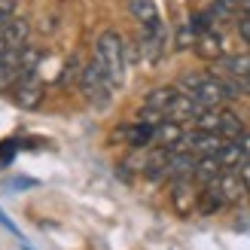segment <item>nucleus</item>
Segmentation results:
<instances>
[{
	"instance_id": "f257e3e1",
	"label": "nucleus",
	"mask_w": 250,
	"mask_h": 250,
	"mask_svg": "<svg viewBox=\"0 0 250 250\" xmlns=\"http://www.w3.org/2000/svg\"><path fill=\"white\" fill-rule=\"evenodd\" d=\"M180 92H186L202 107H223L226 101H232L226 92V83L217 73H186L180 80Z\"/></svg>"
},
{
	"instance_id": "f03ea898",
	"label": "nucleus",
	"mask_w": 250,
	"mask_h": 250,
	"mask_svg": "<svg viewBox=\"0 0 250 250\" xmlns=\"http://www.w3.org/2000/svg\"><path fill=\"white\" fill-rule=\"evenodd\" d=\"M95 61L101 64L104 77L116 89V85L122 83V77H125V43H122V37L116 31H104L101 37H98V43H95Z\"/></svg>"
},
{
	"instance_id": "7ed1b4c3",
	"label": "nucleus",
	"mask_w": 250,
	"mask_h": 250,
	"mask_svg": "<svg viewBox=\"0 0 250 250\" xmlns=\"http://www.w3.org/2000/svg\"><path fill=\"white\" fill-rule=\"evenodd\" d=\"M80 89H83L89 104H95V107H107L110 104L113 85H110V80L104 77V70H101V64H98L95 58L89 64H83V70H80Z\"/></svg>"
},
{
	"instance_id": "20e7f679",
	"label": "nucleus",
	"mask_w": 250,
	"mask_h": 250,
	"mask_svg": "<svg viewBox=\"0 0 250 250\" xmlns=\"http://www.w3.org/2000/svg\"><path fill=\"white\" fill-rule=\"evenodd\" d=\"M9 92H12V101H16L21 110H34V107H40V101H43V83H40V77H37V70L19 77L16 83L9 85Z\"/></svg>"
},
{
	"instance_id": "39448f33",
	"label": "nucleus",
	"mask_w": 250,
	"mask_h": 250,
	"mask_svg": "<svg viewBox=\"0 0 250 250\" xmlns=\"http://www.w3.org/2000/svg\"><path fill=\"white\" fill-rule=\"evenodd\" d=\"M226 144L217 131H202V128H195V131H186L183 134V144L180 149H189V153L195 156H217V149Z\"/></svg>"
},
{
	"instance_id": "423d86ee",
	"label": "nucleus",
	"mask_w": 250,
	"mask_h": 250,
	"mask_svg": "<svg viewBox=\"0 0 250 250\" xmlns=\"http://www.w3.org/2000/svg\"><path fill=\"white\" fill-rule=\"evenodd\" d=\"M153 131L156 125H146V122H131V125H122V128L113 131V141L116 144H128V146H146L153 144Z\"/></svg>"
},
{
	"instance_id": "0eeeda50",
	"label": "nucleus",
	"mask_w": 250,
	"mask_h": 250,
	"mask_svg": "<svg viewBox=\"0 0 250 250\" xmlns=\"http://www.w3.org/2000/svg\"><path fill=\"white\" fill-rule=\"evenodd\" d=\"M214 186L220 189V195H223V202H226V205H241L244 198H247V189H244V183L238 177V171H232V168L223 171Z\"/></svg>"
},
{
	"instance_id": "6e6552de",
	"label": "nucleus",
	"mask_w": 250,
	"mask_h": 250,
	"mask_svg": "<svg viewBox=\"0 0 250 250\" xmlns=\"http://www.w3.org/2000/svg\"><path fill=\"white\" fill-rule=\"evenodd\" d=\"M220 64L214 67L220 80H250V52L241 55H226V58H217Z\"/></svg>"
},
{
	"instance_id": "1a4fd4ad",
	"label": "nucleus",
	"mask_w": 250,
	"mask_h": 250,
	"mask_svg": "<svg viewBox=\"0 0 250 250\" xmlns=\"http://www.w3.org/2000/svg\"><path fill=\"white\" fill-rule=\"evenodd\" d=\"M183 122H177V119H162L159 125H156V131H153V144H159V146H165V149H180V144H183Z\"/></svg>"
},
{
	"instance_id": "9d476101",
	"label": "nucleus",
	"mask_w": 250,
	"mask_h": 250,
	"mask_svg": "<svg viewBox=\"0 0 250 250\" xmlns=\"http://www.w3.org/2000/svg\"><path fill=\"white\" fill-rule=\"evenodd\" d=\"M171 198H174V210H177L180 217H189L198 208V189L192 186V180H174Z\"/></svg>"
},
{
	"instance_id": "9b49d317",
	"label": "nucleus",
	"mask_w": 250,
	"mask_h": 250,
	"mask_svg": "<svg viewBox=\"0 0 250 250\" xmlns=\"http://www.w3.org/2000/svg\"><path fill=\"white\" fill-rule=\"evenodd\" d=\"M195 153H189V149H174V153L168 156V174L165 177L171 180H192V171H195Z\"/></svg>"
},
{
	"instance_id": "f8f14e48",
	"label": "nucleus",
	"mask_w": 250,
	"mask_h": 250,
	"mask_svg": "<svg viewBox=\"0 0 250 250\" xmlns=\"http://www.w3.org/2000/svg\"><path fill=\"white\" fill-rule=\"evenodd\" d=\"M195 55L198 58H205V61H217V58H223V40H220V34L214 31V28H208V31H202L195 37Z\"/></svg>"
},
{
	"instance_id": "ddd939ff",
	"label": "nucleus",
	"mask_w": 250,
	"mask_h": 250,
	"mask_svg": "<svg viewBox=\"0 0 250 250\" xmlns=\"http://www.w3.org/2000/svg\"><path fill=\"white\" fill-rule=\"evenodd\" d=\"M220 174H223V165L217 162V156H198V159H195L192 180H195L198 186H210V183H217Z\"/></svg>"
},
{
	"instance_id": "4468645a",
	"label": "nucleus",
	"mask_w": 250,
	"mask_h": 250,
	"mask_svg": "<svg viewBox=\"0 0 250 250\" xmlns=\"http://www.w3.org/2000/svg\"><path fill=\"white\" fill-rule=\"evenodd\" d=\"M177 92H180V89H174V85L153 89V92L146 95L144 107H146V110H156V113H162V116H168V110H171V104H174V98H177Z\"/></svg>"
},
{
	"instance_id": "2eb2a0df",
	"label": "nucleus",
	"mask_w": 250,
	"mask_h": 250,
	"mask_svg": "<svg viewBox=\"0 0 250 250\" xmlns=\"http://www.w3.org/2000/svg\"><path fill=\"white\" fill-rule=\"evenodd\" d=\"M128 9H131L134 21H141V28H153V24H162L159 9H156L153 0H128Z\"/></svg>"
},
{
	"instance_id": "dca6fc26",
	"label": "nucleus",
	"mask_w": 250,
	"mask_h": 250,
	"mask_svg": "<svg viewBox=\"0 0 250 250\" xmlns=\"http://www.w3.org/2000/svg\"><path fill=\"white\" fill-rule=\"evenodd\" d=\"M217 134L223 137V141H238V137L244 134V122L232 113V110H223L220 107V122H217Z\"/></svg>"
},
{
	"instance_id": "f3484780",
	"label": "nucleus",
	"mask_w": 250,
	"mask_h": 250,
	"mask_svg": "<svg viewBox=\"0 0 250 250\" xmlns=\"http://www.w3.org/2000/svg\"><path fill=\"white\" fill-rule=\"evenodd\" d=\"M223 205H226V202H223V195H220V189L214 183L202 186V192H198V208H195L198 214H217Z\"/></svg>"
},
{
	"instance_id": "a211bd4d",
	"label": "nucleus",
	"mask_w": 250,
	"mask_h": 250,
	"mask_svg": "<svg viewBox=\"0 0 250 250\" xmlns=\"http://www.w3.org/2000/svg\"><path fill=\"white\" fill-rule=\"evenodd\" d=\"M168 156H171V149L159 146L156 153L146 159V165H144V168H146V177H149V180H162V177L168 174Z\"/></svg>"
},
{
	"instance_id": "6ab92c4d",
	"label": "nucleus",
	"mask_w": 250,
	"mask_h": 250,
	"mask_svg": "<svg viewBox=\"0 0 250 250\" xmlns=\"http://www.w3.org/2000/svg\"><path fill=\"white\" fill-rule=\"evenodd\" d=\"M241 159H244V153H241L238 141H226V144H223V146L217 149V162L223 165V171H226V168H235Z\"/></svg>"
},
{
	"instance_id": "aec40b11",
	"label": "nucleus",
	"mask_w": 250,
	"mask_h": 250,
	"mask_svg": "<svg viewBox=\"0 0 250 250\" xmlns=\"http://www.w3.org/2000/svg\"><path fill=\"white\" fill-rule=\"evenodd\" d=\"M195 37H198V34L192 31V24L186 21L183 28L177 31V49H192V43H195Z\"/></svg>"
},
{
	"instance_id": "412c9836",
	"label": "nucleus",
	"mask_w": 250,
	"mask_h": 250,
	"mask_svg": "<svg viewBox=\"0 0 250 250\" xmlns=\"http://www.w3.org/2000/svg\"><path fill=\"white\" fill-rule=\"evenodd\" d=\"M235 9H241V0H214V12H217V16H232Z\"/></svg>"
},
{
	"instance_id": "4be33fe9",
	"label": "nucleus",
	"mask_w": 250,
	"mask_h": 250,
	"mask_svg": "<svg viewBox=\"0 0 250 250\" xmlns=\"http://www.w3.org/2000/svg\"><path fill=\"white\" fill-rule=\"evenodd\" d=\"M19 3H21V0H0V19L9 21V19L19 12Z\"/></svg>"
},
{
	"instance_id": "5701e85b",
	"label": "nucleus",
	"mask_w": 250,
	"mask_h": 250,
	"mask_svg": "<svg viewBox=\"0 0 250 250\" xmlns=\"http://www.w3.org/2000/svg\"><path fill=\"white\" fill-rule=\"evenodd\" d=\"M235 171H238V177H241L244 189H247V195H250V159H241L238 165H235Z\"/></svg>"
},
{
	"instance_id": "b1692460",
	"label": "nucleus",
	"mask_w": 250,
	"mask_h": 250,
	"mask_svg": "<svg viewBox=\"0 0 250 250\" xmlns=\"http://www.w3.org/2000/svg\"><path fill=\"white\" fill-rule=\"evenodd\" d=\"M238 34H241V40L250 46V16H241L238 19Z\"/></svg>"
},
{
	"instance_id": "393cba45",
	"label": "nucleus",
	"mask_w": 250,
	"mask_h": 250,
	"mask_svg": "<svg viewBox=\"0 0 250 250\" xmlns=\"http://www.w3.org/2000/svg\"><path fill=\"white\" fill-rule=\"evenodd\" d=\"M238 146H241V153H244V159H250V134L244 131L241 137H238Z\"/></svg>"
},
{
	"instance_id": "a878e982",
	"label": "nucleus",
	"mask_w": 250,
	"mask_h": 250,
	"mask_svg": "<svg viewBox=\"0 0 250 250\" xmlns=\"http://www.w3.org/2000/svg\"><path fill=\"white\" fill-rule=\"evenodd\" d=\"M6 49H12V46L6 43V37H3V34H0V55H3V52H6Z\"/></svg>"
}]
</instances>
